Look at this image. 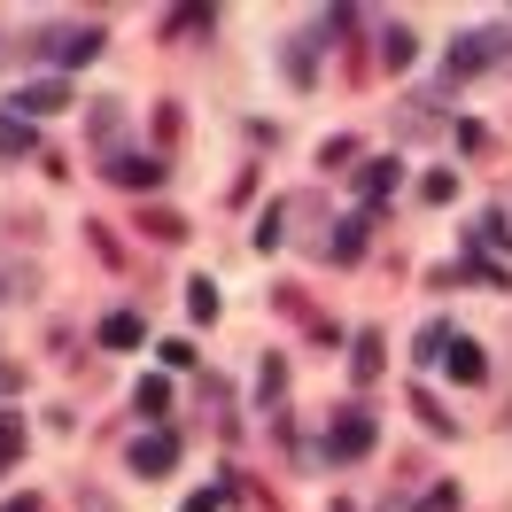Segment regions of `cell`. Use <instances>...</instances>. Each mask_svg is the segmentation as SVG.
Instances as JSON below:
<instances>
[{
	"label": "cell",
	"mask_w": 512,
	"mask_h": 512,
	"mask_svg": "<svg viewBox=\"0 0 512 512\" xmlns=\"http://www.w3.org/2000/svg\"><path fill=\"white\" fill-rule=\"evenodd\" d=\"M63 101H70V86H63V78H47V86H24L16 109H24V117H47V109H63Z\"/></svg>",
	"instance_id": "1"
},
{
	"label": "cell",
	"mask_w": 512,
	"mask_h": 512,
	"mask_svg": "<svg viewBox=\"0 0 512 512\" xmlns=\"http://www.w3.org/2000/svg\"><path fill=\"white\" fill-rule=\"evenodd\" d=\"M132 466H140V474H163V466H171V435H148V443H132Z\"/></svg>",
	"instance_id": "2"
},
{
	"label": "cell",
	"mask_w": 512,
	"mask_h": 512,
	"mask_svg": "<svg viewBox=\"0 0 512 512\" xmlns=\"http://www.w3.org/2000/svg\"><path fill=\"white\" fill-rule=\"evenodd\" d=\"M373 443V419L365 412H342V427H334V450H365Z\"/></svg>",
	"instance_id": "3"
},
{
	"label": "cell",
	"mask_w": 512,
	"mask_h": 512,
	"mask_svg": "<svg viewBox=\"0 0 512 512\" xmlns=\"http://www.w3.org/2000/svg\"><path fill=\"white\" fill-rule=\"evenodd\" d=\"M450 381H481V350L474 342H450Z\"/></svg>",
	"instance_id": "4"
},
{
	"label": "cell",
	"mask_w": 512,
	"mask_h": 512,
	"mask_svg": "<svg viewBox=\"0 0 512 512\" xmlns=\"http://www.w3.org/2000/svg\"><path fill=\"white\" fill-rule=\"evenodd\" d=\"M101 342H109V350H132V342H140V319H132V311H117V319L101 326Z\"/></svg>",
	"instance_id": "5"
},
{
	"label": "cell",
	"mask_w": 512,
	"mask_h": 512,
	"mask_svg": "<svg viewBox=\"0 0 512 512\" xmlns=\"http://www.w3.org/2000/svg\"><path fill=\"white\" fill-rule=\"evenodd\" d=\"M55 55H63V63H86V55H94V32H55Z\"/></svg>",
	"instance_id": "6"
},
{
	"label": "cell",
	"mask_w": 512,
	"mask_h": 512,
	"mask_svg": "<svg viewBox=\"0 0 512 512\" xmlns=\"http://www.w3.org/2000/svg\"><path fill=\"white\" fill-rule=\"evenodd\" d=\"M132 404H140L148 419H163V412H171V388H163V381H140V396H132Z\"/></svg>",
	"instance_id": "7"
},
{
	"label": "cell",
	"mask_w": 512,
	"mask_h": 512,
	"mask_svg": "<svg viewBox=\"0 0 512 512\" xmlns=\"http://www.w3.org/2000/svg\"><path fill=\"white\" fill-rule=\"evenodd\" d=\"M117 179H125V187H156V163H148V156H125V163H117Z\"/></svg>",
	"instance_id": "8"
},
{
	"label": "cell",
	"mask_w": 512,
	"mask_h": 512,
	"mask_svg": "<svg viewBox=\"0 0 512 512\" xmlns=\"http://www.w3.org/2000/svg\"><path fill=\"white\" fill-rule=\"evenodd\" d=\"M0 148H8V156H24V148H32V125H16V117H0Z\"/></svg>",
	"instance_id": "9"
},
{
	"label": "cell",
	"mask_w": 512,
	"mask_h": 512,
	"mask_svg": "<svg viewBox=\"0 0 512 512\" xmlns=\"http://www.w3.org/2000/svg\"><path fill=\"white\" fill-rule=\"evenodd\" d=\"M373 373H381V342L365 334V342H357V381H373Z\"/></svg>",
	"instance_id": "10"
},
{
	"label": "cell",
	"mask_w": 512,
	"mask_h": 512,
	"mask_svg": "<svg viewBox=\"0 0 512 512\" xmlns=\"http://www.w3.org/2000/svg\"><path fill=\"white\" fill-rule=\"evenodd\" d=\"M388 187H396V163H373V171H365V194H373V202H381Z\"/></svg>",
	"instance_id": "11"
},
{
	"label": "cell",
	"mask_w": 512,
	"mask_h": 512,
	"mask_svg": "<svg viewBox=\"0 0 512 512\" xmlns=\"http://www.w3.org/2000/svg\"><path fill=\"white\" fill-rule=\"evenodd\" d=\"M419 512H458V489H450V481H443V489H427V497H419Z\"/></svg>",
	"instance_id": "12"
},
{
	"label": "cell",
	"mask_w": 512,
	"mask_h": 512,
	"mask_svg": "<svg viewBox=\"0 0 512 512\" xmlns=\"http://www.w3.org/2000/svg\"><path fill=\"white\" fill-rule=\"evenodd\" d=\"M16 450H24V435H16V427H0V466H8Z\"/></svg>",
	"instance_id": "13"
}]
</instances>
